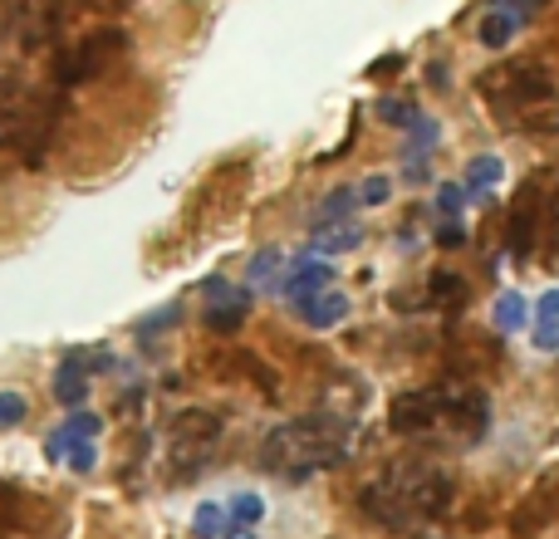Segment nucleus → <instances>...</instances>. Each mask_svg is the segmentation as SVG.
I'll return each mask as SVG.
<instances>
[{
    "label": "nucleus",
    "mask_w": 559,
    "mask_h": 539,
    "mask_svg": "<svg viewBox=\"0 0 559 539\" xmlns=\"http://www.w3.org/2000/svg\"><path fill=\"white\" fill-rule=\"evenodd\" d=\"M222 432L226 422L216 412H206V407L177 412L167 422V471H173V481H197L222 452Z\"/></svg>",
    "instance_id": "nucleus-6"
},
{
    "label": "nucleus",
    "mask_w": 559,
    "mask_h": 539,
    "mask_svg": "<svg viewBox=\"0 0 559 539\" xmlns=\"http://www.w3.org/2000/svg\"><path fill=\"white\" fill-rule=\"evenodd\" d=\"M432 299L442 309H462L466 304V279L452 275V270H437V275H432Z\"/></svg>",
    "instance_id": "nucleus-21"
},
{
    "label": "nucleus",
    "mask_w": 559,
    "mask_h": 539,
    "mask_svg": "<svg viewBox=\"0 0 559 539\" xmlns=\"http://www.w3.org/2000/svg\"><path fill=\"white\" fill-rule=\"evenodd\" d=\"M0 5H10V0H0Z\"/></svg>",
    "instance_id": "nucleus-31"
},
{
    "label": "nucleus",
    "mask_w": 559,
    "mask_h": 539,
    "mask_svg": "<svg viewBox=\"0 0 559 539\" xmlns=\"http://www.w3.org/2000/svg\"><path fill=\"white\" fill-rule=\"evenodd\" d=\"M501 177H506V157L501 153H481V157H472V163H466L462 192L466 196H486V192H496V187H501Z\"/></svg>",
    "instance_id": "nucleus-14"
},
{
    "label": "nucleus",
    "mask_w": 559,
    "mask_h": 539,
    "mask_svg": "<svg viewBox=\"0 0 559 539\" xmlns=\"http://www.w3.org/2000/svg\"><path fill=\"white\" fill-rule=\"evenodd\" d=\"M202 295H206V328H216V334H236L246 324V314H251V285H231L226 275H212L202 285Z\"/></svg>",
    "instance_id": "nucleus-9"
},
{
    "label": "nucleus",
    "mask_w": 559,
    "mask_h": 539,
    "mask_svg": "<svg viewBox=\"0 0 559 539\" xmlns=\"http://www.w3.org/2000/svg\"><path fill=\"white\" fill-rule=\"evenodd\" d=\"M29 412V403L20 393H0V432H10V427H20Z\"/></svg>",
    "instance_id": "nucleus-24"
},
{
    "label": "nucleus",
    "mask_w": 559,
    "mask_h": 539,
    "mask_svg": "<svg viewBox=\"0 0 559 539\" xmlns=\"http://www.w3.org/2000/svg\"><path fill=\"white\" fill-rule=\"evenodd\" d=\"M295 314L305 319L309 328H338L348 319V295L329 285V289H319V295H309L305 304H295Z\"/></svg>",
    "instance_id": "nucleus-13"
},
{
    "label": "nucleus",
    "mask_w": 559,
    "mask_h": 539,
    "mask_svg": "<svg viewBox=\"0 0 559 539\" xmlns=\"http://www.w3.org/2000/svg\"><path fill=\"white\" fill-rule=\"evenodd\" d=\"M378 118H383V123H413V118H423V108L417 104H397V98H383V104H378Z\"/></svg>",
    "instance_id": "nucleus-26"
},
{
    "label": "nucleus",
    "mask_w": 559,
    "mask_h": 539,
    "mask_svg": "<svg viewBox=\"0 0 559 539\" xmlns=\"http://www.w3.org/2000/svg\"><path fill=\"white\" fill-rule=\"evenodd\" d=\"M462 202H466L462 182H447L442 192H437V212L447 216V226H462Z\"/></svg>",
    "instance_id": "nucleus-23"
},
{
    "label": "nucleus",
    "mask_w": 559,
    "mask_h": 539,
    "mask_svg": "<svg viewBox=\"0 0 559 539\" xmlns=\"http://www.w3.org/2000/svg\"><path fill=\"white\" fill-rule=\"evenodd\" d=\"M280 265H285V255H280V251H261V255H255V261H251V289L265 285V279H275Z\"/></svg>",
    "instance_id": "nucleus-25"
},
{
    "label": "nucleus",
    "mask_w": 559,
    "mask_h": 539,
    "mask_svg": "<svg viewBox=\"0 0 559 539\" xmlns=\"http://www.w3.org/2000/svg\"><path fill=\"white\" fill-rule=\"evenodd\" d=\"M476 88L506 123L525 133H559V88L540 64H496Z\"/></svg>",
    "instance_id": "nucleus-4"
},
{
    "label": "nucleus",
    "mask_w": 559,
    "mask_h": 539,
    "mask_svg": "<svg viewBox=\"0 0 559 539\" xmlns=\"http://www.w3.org/2000/svg\"><path fill=\"white\" fill-rule=\"evenodd\" d=\"M437 241H442V245H462V241H466V231H462V226H447V221H442V231H437Z\"/></svg>",
    "instance_id": "nucleus-29"
},
{
    "label": "nucleus",
    "mask_w": 559,
    "mask_h": 539,
    "mask_svg": "<svg viewBox=\"0 0 559 539\" xmlns=\"http://www.w3.org/2000/svg\"><path fill=\"white\" fill-rule=\"evenodd\" d=\"M334 285V265L319 261V255H299V261H289L285 279H280V295L289 299V309L305 304L309 295H319V289Z\"/></svg>",
    "instance_id": "nucleus-12"
},
{
    "label": "nucleus",
    "mask_w": 559,
    "mask_h": 539,
    "mask_svg": "<svg viewBox=\"0 0 559 539\" xmlns=\"http://www.w3.org/2000/svg\"><path fill=\"white\" fill-rule=\"evenodd\" d=\"M531 344L540 348V354H559V289H545L540 304H535Z\"/></svg>",
    "instance_id": "nucleus-15"
},
{
    "label": "nucleus",
    "mask_w": 559,
    "mask_h": 539,
    "mask_svg": "<svg viewBox=\"0 0 559 539\" xmlns=\"http://www.w3.org/2000/svg\"><path fill=\"white\" fill-rule=\"evenodd\" d=\"M118 45H123V35H118V29H98V35H88L84 45L69 55L64 84H84V79H94L98 69H108V59L118 55Z\"/></svg>",
    "instance_id": "nucleus-11"
},
{
    "label": "nucleus",
    "mask_w": 559,
    "mask_h": 539,
    "mask_svg": "<svg viewBox=\"0 0 559 539\" xmlns=\"http://www.w3.org/2000/svg\"><path fill=\"white\" fill-rule=\"evenodd\" d=\"M59 128V98L39 94L20 74L0 69V153H15L25 163H45Z\"/></svg>",
    "instance_id": "nucleus-5"
},
{
    "label": "nucleus",
    "mask_w": 559,
    "mask_h": 539,
    "mask_svg": "<svg viewBox=\"0 0 559 539\" xmlns=\"http://www.w3.org/2000/svg\"><path fill=\"white\" fill-rule=\"evenodd\" d=\"M456 501V481L447 466L427 456H403V462L378 466L358 491V511L388 535H417L427 525L447 520Z\"/></svg>",
    "instance_id": "nucleus-1"
},
{
    "label": "nucleus",
    "mask_w": 559,
    "mask_h": 539,
    "mask_svg": "<svg viewBox=\"0 0 559 539\" xmlns=\"http://www.w3.org/2000/svg\"><path fill=\"white\" fill-rule=\"evenodd\" d=\"M192 535H197V539H226V505H216V501L197 505Z\"/></svg>",
    "instance_id": "nucleus-20"
},
{
    "label": "nucleus",
    "mask_w": 559,
    "mask_h": 539,
    "mask_svg": "<svg viewBox=\"0 0 559 539\" xmlns=\"http://www.w3.org/2000/svg\"><path fill=\"white\" fill-rule=\"evenodd\" d=\"M104 363H108L104 348H74V354L59 363V373H55V397L79 412L84 397H88V378H94V368H104Z\"/></svg>",
    "instance_id": "nucleus-10"
},
{
    "label": "nucleus",
    "mask_w": 559,
    "mask_h": 539,
    "mask_svg": "<svg viewBox=\"0 0 559 539\" xmlns=\"http://www.w3.org/2000/svg\"><path fill=\"white\" fill-rule=\"evenodd\" d=\"M354 452V422L338 412H305L265 432L261 466L280 481H309L319 471H334Z\"/></svg>",
    "instance_id": "nucleus-3"
},
{
    "label": "nucleus",
    "mask_w": 559,
    "mask_h": 539,
    "mask_svg": "<svg viewBox=\"0 0 559 539\" xmlns=\"http://www.w3.org/2000/svg\"><path fill=\"white\" fill-rule=\"evenodd\" d=\"M314 255H338V251H354L364 241V226L358 221H344V226H314Z\"/></svg>",
    "instance_id": "nucleus-17"
},
{
    "label": "nucleus",
    "mask_w": 559,
    "mask_h": 539,
    "mask_svg": "<svg viewBox=\"0 0 559 539\" xmlns=\"http://www.w3.org/2000/svg\"><path fill=\"white\" fill-rule=\"evenodd\" d=\"M496 5H511V15H521V20H531L535 15V10H545V5H550V0H496Z\"/></svg>",
    "instance_id": "nucleus-28"
},
{
    "label": "nucleus",
    "mask_w": 559,
    "mask_h": 539,
    "mask_svg": "<svg viewBox=\"0 0 559 539\" xmlns=\"http://www.w3.org/2000/svg\"><path fill=\"white\" fill-rule=\"evenodd\" d=\"M98 432H104V422H98L94 412H69L64 422L49 432V442H45V452H49V462H64L69 471H79V476H88L98 466Z\"/></svg>",
    "instance_id": "nucleus-8"
},
{
    "label": "nucleus",
    "mask_w": 559,
    "mask_h": 539,
    "mask_svg": "<svg viewBox=\"0 0 559 539\" xmlns=\"http://www.w3.org/2000/svg\"><path fill=\"white\" fill-rule=\"evenodd\" d=\"M261 520H265V501L255 491H241L226 505V530H255Z\"/></svg>",
    "instance_id": "nucleus-18"
},
{
    "label": "nucleus",
    "mask_w": 559,
    "mask_h": 539,
    "mask_svg": "<svg viewBox=\"0 0 559 539\" xmlns=\"http://www.w3.org/2000/svg\"><path fill=\"white\" fill-rule=\"evenodd\" d=\"M388 427L407 442L476 446L491 432V397L472 383H427L407 387L388 407Z\"/></svg>",
    "instance_id": "nucleus-2"
},
{
    "label": "nucleus",
    "mask_w": 559,
    "mask_h": 539,
    "mask_svg": "<svg viewBox=\"0 0 559 539\" xmlns=\"http://www.w3.org/2000/svg\"><path fill=\"white\" fill-rule=\"evenodd\" d=\"M354 206H358V192H354V187H334V192L319 202V221H314V226H344Z\"/></svg>",
    "instance_id": "nucleus-19"
},
{
    "label": "nucleus",
    "mask_w": 559,
    "mask_h": 539,
    "mask_svg": "<svg viewBox=\"0 0 559 539\" xmlns=\"http://www.w3.org/2000/svg\"><path fill=\"white\" fill-rule=\"evenodd\" d=\"M388 196H393V182H388V177H368V182L358 187V202L364 206H383Z\"/></svg>",
    "instance_id": "nucleus-27"
},
{
    "label": "nucleus",
    "mask_w": 559,
    "mask_h": 539,
    "mask_svg": "<svg viewBox=\"0 0 559 539\" xmlns=\"http://www.w3.org/2000/svg\"><path fill=\"white\" fill-rule=\"evenodd\" d=\"M521 25H525L521 15H511V10L496 5V10H486V20H481V29H476V35H481L486 49H506L515 35H521Z\"/></svg>",
    "instance_id": "nucleus-16"
},
{
    "label": "nucleus",
    "mask_w": 559,
    "mask_h": 539,
    "mask_svg": "<svg viewBox=\"0 0 559 539\" xmlns=\"http://www.w3.org/2000/svg\"><path fill=\"white\" fill-rule=\"evenodd\" d=\"M525 314H531V309H525V295H501V299H496V328H506V334H511V328H521Z\"/></svg>",
    "instance_id": "nucleus-22"
},
{
    "label": "nucleus",
    "mask_w": 559,
    "mask_h": 539,
    "mask_svg": "<svg viewBox=\"0 0 559 539\" xmlns=\"http://www.w3.org/2000/svg\"><path fill=\"white\" fill-rule=\"evenodd\" d=\"M550 212H555L550 172H535L531 182L521 187V196L511 202V231H506V251H511L515 265H525L535 255V231H540V221Z\"/></svg>",
    "instance_id": "nucleus-7"
},
{
    "label": "nucleus",
    "mask_w": 559,
    "mask_h": 539,
    "mask_svg": "<svg viewBox=\"0 0 559 539\" xmlns=\"http://www.w3.org/2000/svg\"><path fill=\"white\" fill-rule=\"evenodd\" d=\"M226 539H255V530H226Z\"/></svg>",
    "instance_id": "nucleus-30"
}]
</instances>
